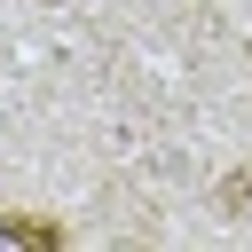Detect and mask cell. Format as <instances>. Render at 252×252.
<instances>
[{"label": "cell", "instance_id": "cell-1", "mask_svg": "<svg viewBox=\"0 0 252 252\" xmlns=\"http://www.w3.org/2000/svg\"><path fill=\"white\" fill-rule=\"evenodd\" d=\"M0 244H32V252H63V220H0Z\"/></svg>", "mask_w": 252, "mask_h": 252}]
</instances>
